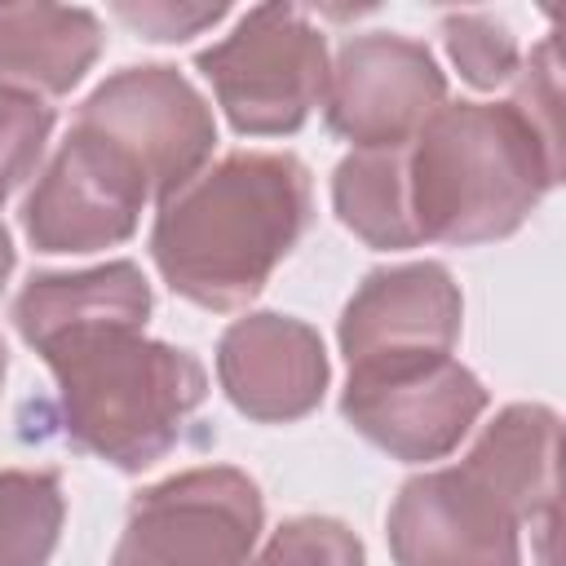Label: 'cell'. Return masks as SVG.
<instances>
[{
	"label": "cell",
	"mask_w": 566,
	"mask_h": 566,
	"mask_svg": "<svg viewBox=\"0 0 566 566\" xmlns=\"http://www.w3.org/2000/svg\"><path fill=\"white\" fill-rule=\"evenodd\" d=\"M442 102L447 71L429 44L398 31H363L327 66L323 124L354 150H389L407 146Z\"/></svg>",
	"instance_id": "cell-8"
},
{
	"label": "cell",
	"mask_w": 566,
	"mask_h": 566,
	"mask_svg": "<svg viewBox=\"0 0 566 566\" xmlns=\"http://www.w3.org/2000/svg\"><path fill=\"white\" fill-rule=\"evenodd\" d=\"M66 522L53 469H0V566H49Z\"/></svg>",
	"instance_id": "cell-17"
},
{
	"label": "cell",
	"mask_w": 566,
	"mask_h": 566,
	"mask_svg": "<svg viewBox=\"0 0 566 566\" xmlns=\"http://www.w3.org/2000/svg\"><path fill=\"white\" fill-rule=\"evenodd\" d=\"M13 265H18V252H13V239H9V226L0 221V292H4V283H9V274H13Z\"/></svg>",
	"instance_id": "cell-22"
},
{
	"label": "cell",
	"mask_w": 566,
	"mask_h": 566,
	"mask_svg": "<svg viewBox=\"0 0 566 566\" xmlns=\"http://www.w3.org/2000/svg\"><path fill=\"white\" fill-rule=\"evenodd\" d=\"M102 49V18L84 4H0V88L62 97L93 71Z\"/></svg>",
	"instance_id": "cell-14"
},
{
	"label": "cell",
	"mask_w": 566,
	"mask_h": 566,
	"mask_svg": "<svg viewBox=\"0 0 566 566\" xmlns=\"http://www.w3.org/2000/svg\"><path fill=\"white\" fill-rule=\"evenodd\" d=\"M146 203V181L106 142L71 124L49 164L35 172L18 221L35 252L84 256L128 243Z\"/></svg>",
	"instance_id": "cell-9"
},
{
	"label": "cell",
	"mask_w": 566,
	"mask_h": 566,
	"mask_svg": "<svg viewBox=\"0 0 566 566\" xmlns=\"http://www.w3.org/2000/svg\"><path fill=\"white\" fill-rule=\"evenodd\" d=\"M464 327L460 283L442 261L367 270L340 310L336 340L349 367L407 354H451Z\"/></svg>",
	"instance_id": "cell-12"
},
{
	"label": "cell",
	"mask_w": 566,
	"mask_h": 566,
	"mask_svg": "<svg viewBox=\"0 0 566 566\" xmlns=\"http://www.w3.org/2000/svg\"><path fill=\"white\" fill-rule=\"evenodd\" d=\"M442 31V44H447V57L451 66L460 71V80L469 88H500L517 75L522 66V44L513 35V27L495 13H482V9H460V13H442L438 22Z\"/></svg>",
	"instance_id": "cell-18"
},
{
	"label": "cell",
	"mask_w": 566,
	"mask_h": 566,
	"mask_svg": "<svg viewBox=\"0 0 566 566\" xmlns=\"http://www.w3.org/2000/svg\"><path fill=\"white\" fill-rule=\"evenodd\" d=\"M4 376H9V349H4V340H0V389H4Z\"/></svg>",
	"instance_id": "cell-23"
},
{
	"label": "cell",
	"mask_w": 566,
	"mask_h": 566,
	"mask_svg": "<svg viewBox=\"0 0 566 566\" xmlns=\"http://www.w3.org/2000/svg\"><path fill=\"white\" fill-rule=\"evenodd\" d=\"M509 106L531 124V133L544 142V150L566 164V150H562V66H557V40L553 35H544L522 57V66L513 75Z\"/></svg>",
	"instance_id": "cell-20"
},
{
	"label": "cell",
	"mask_w": 566,
	"mask_h": 566,
	"mask_svg": "<svg viewBox=\"0 0 566 566\" xmlns=\"http://www.w3.org/2000/svg\"><path fill=\"white\" fill-rule=\"evenodd\" d=\"M252 566H367V553L340 517L296 513L270 531Z\"/></svg>",
	"instance_id": "cell-19"
},
{
	"label": "cell",
	"mask_w": 566,
	"mask_h": 566,
	"mask_svg": "<svg viewBox=\"0 0 566 566\" xmlns=\"http://www.w3.org/2000/svg\"><path fill=\"white\" fill-rule=\"evenodd\" d=\"M124 27H133L142 40L155 44H186L195 35H203L208 27H217L230 9L226 4H172V0H142V4H115L111 9Z\"/></svg>",
	"instance_id": "cell-21"
},
{
	"label": "cell",
	"mask_w": 566,
	"mask_h": 566,
	"mask_svg": "<svg viewBox=\"0 0 566 566\" xmlns=\"http://www.w3.org/2000/svg\"><path fill=\"white\" fill-rule=\"evenodd\" d=\"M265 526L261 486L234 464H195L128 500L106 566H252Z\"/></svg>",
	"instance_id": "cell-5"
},
{
	"label": "cell",
	"mask_w": 566,
	"mask_h": 566,
	"mask_svg": "<svg viewBox=\"0 0 566 566\" xmlns=\"http://www.w3.org/2000/svg\"><path fill=\"white\" fill-rule=\"evenodd\" d=\"M155 310V292L137 261H106L88 270H35L22 292L13 296V327L18 336L40 349L44 340L93 327V323H128L146 327Z\"/></svg>",
	"instance_id": "cell-15"
},
{
	"label": "cell",
	"mask_w": 566,
	"mask_h": 566,
	"mask_svg": "<svg viewBox=\"0 0 566 566\" xmlns=\"http://www.w3.org/2000/svg\"><path fill=\"white\" fill-rule=\"evenodd\" d=\"M486 402V385L451 354L358 363L340 389L345 424L402 464L451 455L482 420Z\"/></svg>",
	"instance_id": "cell-7"
},
{
	"label": "cell",
	"mask_w": 566,
	"mask_h": 566,
	"mask_svg": "<svg viewBox=\"0 0 566 566\" xmlns=\"http://www.w3.org/2000/svg\"><path fill=\"white\" fill-rule=\"evenodd\" d=\"M557 438L562 416L544 402H509L482 424L478 442L469 447L464 464L491 482L522 526L544 535V566H553V531H557Z\"/></svg>",
	"instance_id": "cell-13"
},
{
	"label": "cell",
	"mask_w": 566,
	"mask_h": 566,
	"mask_svg": "<svg viewBox=\"0 0 566 566\" xmlns=\"http://www.w3.org/2000/svg\"><path fill=\"white\" fill-rule=\"evenodd\" d=\"M336 221L376 252L420 248L407 203V146L349 150L332 172Z\"/></svg>",
	"instance_id": "cell-16"
},
{
	"label": "cell",
	"mask_w": 566,
	"mask_h": 566,
	"mask_svg": "<svg viewBox=\"0 0 566 566\" xmlns=\"http://www.w3.org/2000/svg\"><path fill=\"white\" fill-rule=\"evenodd\" d=\"M385 539L398 566H522V517L464 460L407 478Z\"/></svg>",
	"instance_id": "cell-10"
},
{
	"label": "cell",
	"mask_w": 566,
	"mask_h": 566,
	"mask_svg": "<svg viewBox=\"0 0 566 566\" xmlns=\"http://www.w3.org/2000/svg\"><path fill=\"white\" fill-rule=\"evenodd\" d=\"M75 128L106 142L164 203L199 177L217 146V119L203 93L164 62L124 66L106 75L75 111Z\"/></svg>",
	"instance_id": "cell-6"
},
{
	"label": "cell",
	"mask_w": 566,
	"mask_h": 566,
	"mask_svg": "<svg viewBox=\"0 0 566 566\" xmlns=\"http://www.w3.org/2000/svg\"><path fill=\"white\" fill-rule=\"evenodd\" d=\"M57 385V429L75 451L142 473L181 447L208 398L203 363L128 323L71 327L35 349Z\"/></svg>",
	"instance_id": "cell-2"
},
{
	"label": "cell",
	"mask_w": 566,
	"mask_h": 566,
	"mask_svg": "<svg viewBox=\"0 0 566 566\" xmlns=\"http://www.w3.org/2000/svg\"><path fill=\"white\" fill-rule=\"evenodd\" d=\"M509 102H442L407 142V203L420 243L478 248L509 239L562 181Z\"/></svg>",
	"instance_id": "cell-3"
},
{
	"label": "cell",
	"mask_w": 566,
	"mask_h": 566,
	"mask_svg": "<svg viewBox=\"0 0 566 566\" xmlns=\"http://www.w3.org/2000/svg\"><path fill=\"white\" fill-rule=\"evenodd\" d=\"M217 380L230 407L256 424L305 420L332 380L323 336L292 314L248 310L217 340Z\"/></svg>",
	"instance_id": "cell-11"
},
{
	"label": "cell",
	"mask_w": 566,
	"mask_h": 566,
	"mask_svg": "<svg viewBox=\"0 0 566 566\" xmlns=\"http://www.w3.org/2000/svg\"><path fill=\"white\" fill-rule=\"evenodd\" d=\"M327 35L301 4H256L195 53V71L239 137H292L327 88Z\"/></svg>",
	"instance_id": "cell-4"
},
{
	"label": "cell",
	"mask_w": 566,
	"mask_h": 566,
	"mask_svg": "<svg viewBox=\"0 0 566 566\" xmlns=\"http://www.w3.org/2000/svg\"><path fill=\"white\" fill-rule=\"evenodd\" d=\"M310 221L314 181L292 150H230L159 203L150 261L181 301L230 314L261 296Z\"/></svg>",
	"instance_id": "cell-1"
}]
</instances>
